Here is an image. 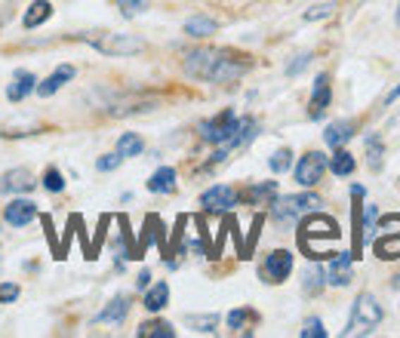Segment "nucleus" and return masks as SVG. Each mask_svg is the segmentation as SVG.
<instances>
[{
  "label": "nucleus",
  "instance_id": "1",
  "mask_svg": "<svg viewBox=\"0 0 400 338\" xmlns=\"http://www.w3.org/2000/svg\"><path fill=\"white\" fill-rule=\"evenodd\" d=\"M253 68V58L225 46H198L182 58V71L203 83H234Z\"/></svg>",
  "mask_w": 400,
  "mask_h": 338
},
{
  "label": "nucleus",
  "instance_id": "2",
  "mask_svg": "<svg viewBox=\"0 0 400 338\" xmlns=\"http://www.w3.org/2000/svg\"><path fill=\"white\" fill-rule=\"evenodd\" d=\"M339 237H342V227H339L336 218H329V215H323V213H308L302 218V225H299V246L305 249V256H308L314 261V256H317V240L320 243H336Z\"/></svg>",
  "mask_w": 400,
  "mask_h": 338
},
{
  "label": "nucleus",
  "instance_id": "3",
  "mask_svg": "<svg viewBox=\"0 0 400 338\" xmlns=\"http://www.w3.org/2000/svg\"><path fill=\"white\" fill-rule=\"evenodd\" d=\"M317 206H320L317 194H286V197L271 200V218H274L280 227H289V225L302 222V218L314 213Z\"/></svg>",
  "mask_w": 400,
  "mask_h": 338
},
{
  "label": "nucleus",
  "instance_id": "4",
  "mask_svg": "<svg viewBox=\"0 0 400 338\" xmlns=\"http://www.w3.org/2000/svg\"><path fill=\"white\" fill-rule=\"evenodd\" d=\"M382 320H385V308L372 292H360L351 308V320L345 326V335H370Z\"/></svg>",
  "mask_w": 400,
  "mask_h": 338
},
{
  "label": "nucleus",
  "instance_id": "5",
  "mask_svg": "<svg viewBox=\"0 0 400 338\" xmlns=\"http://www.w3.org/2000/svg\"><path fill=\"white\" fill-rule=\"evenodd\" d=\"M87 44H92L102 56H135L145 49V40L135 34H80Z\"/></svg>",
  "mask_w": 400,
  "mask_h": 338
},
{
  "label": "nucleus",
  "instance_id": "6",
  "mask_svg": "<svg viewBox=\"0 0 400 338\" xmlns=\"http://www.w3.org/2000/svg\"><path fill=\"white\" fill-rule=\"evenodd\" d=\"M237 120H241V117H237L231 108H228V111H222L219 117H212V120H203L200 123V139L210 142V145H216V148L225 145V142L234 135V130H237Z\"/></svg>",
  "mask_w": 400,
  "mask_h": 338
},
{
  "label": "nucleus",
  "instance_id": "7",
  "mask_svg": "<svg viewBox=\"0 0 400 338\" xmlns=\"http://www.w3.org/2000/svg\"><path fill=\"white\" fill-rule=\"evenodd\" d=\"M329 169V157L323 154V151H308L305 157H299V163H296V182L302 184V188H314L323 173Z\"/></svg>",
  "mask_w": 400,
  "mask_h": 338
},
{
  "label": "nucleus",
  "instance_id": "8",
  "mask_svg": "<svg viewBox=\"0 0 400 338\" xmlns=\"http://www.w3.org/2000/svg\"><path fill=\"white\" fill-rule=\"evenodd\" d=\"M237 200H241V194L231 184H212V188L200 194V206L207 213H228L231 206H237Z\"/></svg>",
  "mask_w": 400,
  "mask_h": 338
},
{
  "label": "nucleus",
  "instance_id": "9",
  "mask_svg": "<svg viewBox=\"0 0 400 338\" xmlns=\"http://www.w3.org/2000/svg\"><path fill=\"white\" fill-rule=\"evenodd\" d=\"M382 227H385V237H382V240H376V256H379L382 261L400 258V215L382 218Z\"/></svg>",
  "mask_w": 400,
  "mask_h": 338
},
{
  "label": "nucleus",
  "instance_id": "10",
  "mask_svg": "<svg viewBox=\"0 0 400 338\" xmlns=\"http://www.w3.org/2000/svg\"><path fill=\"white\" fill-rule=\"evenodd\" d=\"M289 274H293V252L289 249H274L265 258V265H262L265 283H284Z\"/></svg>",
  "mask_w": 400,
  "mask_h": 338
},
{
  "label": "nucleus",
  "instance_id": "11",
  "mask_svg": "<svg viewBox=\"0 0 400 338\" xmlns=\"http://www.w3.org/2000/svg\"><path fill=\"white\" fill-rule=\"evenodd\" d=\"M329 101H333V87H329V74H317L314 77V89H311V101H308V117L320 120L327 114Z\"/></svg>",
  "mask_w": 400,
  "mask_h": 338
},
{
  "label": "nucleus",
  "instance_id": "12",
  "mask_svg": "<svg viewBox=\"0 0 400 338\" xmlns=\"http://www.w3.org/2000/svg\"><path fill=\"white\" fill-rule=\"evenodd\" d=\"M4 218H6V225H13V227H25V225H31L34 218H37V203L28 200V197L10 200V206L4 209Z\"/></svg>",
  "mask_w": 400,
  "mask_h": 338
},
{
  "label": "nucleus",
  "instance_id": "13",
  "mask_svg": "<svg viewBox=\"0 0 400 338\" xmlns=\"http://www.w3.org/2000/svg\"><path fill=\"white\" fill-rule=\"evenodd\" d=\"M351 261H354L351 252H336V256L329 258V268H327V283L329 286H351V280H354Z\"/></svg>",
  "mask_w": 400,
  "mask_h": 338
},
{
  "label": "nucleus",
  "instance_id": "14",
  "mask_svg": "<svg viewBox=\"0 0 400 338\" xmlns=\"http://www.w3.org/2000/svg\"><path fill=\"white\" fill-rule=\"evenodd\" d=\"M74 74H78V71H74V65H59L47 80L37 83V96H44V99H47V96H56V92L62 89L68 80H74Z\"/></svg>",
  "mask_w": 400,
  "mask_h": 338
},
{
  "label": "nucleus",
  "instance_id": "15",
  "mask_svg": "<svg viewBox=\"0 0 400 338\" xmlns=\"http://www.w3.org/2000/svg\"><path fill=\"white\" fill-rule=\"evenodd\" d=\"M34 188V175L28 169H10V173L0 179V191H10V194H28Z\"/></svg>",
  "mask_w": 400,
  "mask_h": 338
},
{
  "label": "nucleus",
  "instance_id": "16",
  "mask_svg": "<svg viewBox=\"0 0 400 338\" xmlns=\"http://www.w3.org/2000/svg\"><path fill=\"white\" fill-rule=\"evenodd\" d=\"M37 83H40V80L34 77L31 71H16L10 89H6V99H10V101H22L25 96H31V92L37 89Z\"/></svg>",
  "mask_w": 400,
  "mask_h": 338
},
{
  "label": "nucleus",
  "instance_id": "17",
  "mask_svg": "<svg viewBox=\"0 0 400 338\" xmlns=\"http://www.w3.org/2000/svg\"><path fill=\"white\" fill-rule=\"evenodd\" d=\"M277 197V182H259V184H250L246 191H241V200L253 203V206H271V200Z\"/></svg>",
  "mask_w": 400,
  "mask_h": 338
},
{
  "label": "nucleus",
  "instance_id": "18",
  "mask_svg": "<svg viewBox=\"0 0 400 338\" xmlns=\"http://www.w3.org/2000/svg\"><path fill=\"white\" fill-rule=\"evenodd\" d=\"M323 139H327V145L329 148H345L348 142L354 139V123L351 120H336V123H329L327 126V132H323Z\"/></svg>",
  "mask_w": 400,
  "mask_h": 338
},
{
  "label": "nucleus",
  "instance_id": "19",
  "mask_svg": "<svg viewBox=\"0 0 400 338\" xmlns=\"http://www.w3.org/2000/svg\"><path fill=\"white\" fill-rule=\"evenodd\" d=\"M126 314H130V299H126V295H117V299H111L108 301V308L102 311V314L96 317L99 323H123L126 320Z\"/></svg>",
  "mask_w": 400,
  "mask_h": 338
},
{
  "label": "nucleus",
  "instance_id": "20",
  "mask_svg": "<svg viewBox=\"0 0 400 338\" xmlns=\"http://www.w3.org/2000/svg\"><path fill=\"white\" fill-rule=\"evenodd\" d=\"M151 194H173L176 191V169L173 166H160L154 175L148 179Z\"/></svg>",
  "mask_w": 400,
  "mask_h": 338
},
{
  "label": "nucleus",
  "instance_id": "21",
  "mask_svg": "<svg viewBox=\"0 0 400 338\" xmlns=\"http://www.w3.org/2000/svg\"><path fill=\"white\" fill-rule=\"evenodd\" d=\"M145 311H151V314H157V311H164L169 304V286L160 280L154 286H148V292H145Z\"/></svg>",
  "mask_w": 400,
  "mask_h": 338
},
{
  "label": "nucleus",
  "instance_id": "22",
  "mask_svg": "<svg viewBox=\"0 0 400 338\" xmlns=\"http://www.w3.org/2000/svg\"><path fill=\"white\" fill-rule=\"evenodd\" d=\"M49 19H53V6H49L47 0H37V4H31L28 13L22 15V25L31 31V28H40V25L49 22Z\"/></svg>",
  "mask_w": 400,
  "mask_h": 338
},
{
  "label": "nucleus",
  "instance_id": "23",
  "mask_svg": "<svg viewBox=\"0 0 400 338\" xmlns=\"http://www.w3.org/2000/svg\"><path fill=\"white\" fill-rule=\"evenodd\" d=\"M363 148H367V166L372 169V173H379L382 169V157H385V145H382V135L379 132H370L367 139H363Z\"/></svg>",
  "mask_w": 400,
  "mask_h": 338
},
{
  "label": "nucleus",
  "instance_id": "24",
  "mask_svg": "<svg viewBox=\"0 0 400 338\" xmlns=\"http://www.w3.org/2000/svg\"><path fill=\"white\" fill-rule=\"evenodd\" d=\"M354 169H357L354 154H348L345 148H336V154L329 157V173L333 175H351Z\"/></svg>",
  "mask_w": 400,
  "mask_h": 338
},
{
  "label": "nucleus",
  "instance_id": "25",
  "mask_svg": "<svg viewBox=\"0 0 400 338\" xmlns=\"http://www.w3.org/2000/svg\"><path fill=\"white\" fill-rule=\"evenodd\" d=\"M139 338H176V329L166 323V320H148V323L139 326Z\"/></svg>",
  "mask_w": 400,
  "mask_h": 338
},
{
  "label": "nucleus",
  "instance_id": "26",
  "mask_svg": "<svg viewBox=\"0 0 400 338\" xmlns=\"http://www.w3.org/2000/svg\"><path fill=\"white\" fill-rule=\"evenodd\" d=\"M145 151V142L139 132H123L121 139H117V154L121 157H139Z\"/></svg>",
  "mask_w": 400,
  "mask_h": 338
},
{
  "label": "nucleus",
  "instance_id": "27",
  "mask_svg": "<svg viewBox=\"0 0 400 338\" xmlns=\"http://www.w3.org/2000/svg\"><path fill=\"white\" fill-rule=\"evenodd\" d=\"M185 34L188 37H210V34H216V22L207 19V15H191L185 22Z\"/></svg>",
  "mask_w": 400,
  "mask_h": 338
},
{
  "label": "nucleus",
  "instance_id": "28",
  "mask_svg": "<svg viewBox=\"0 0 400 338\" xmlns=\"http://www.w3.org/2000/svg\"><path fill=\"white\" fill-rule=\"evenodd\" d=\"M185 323H188L194 332H203V335H212L219 326V314H188L185 317Z\"/></svg>",
  "mask_w": 400,
  "mask_h": 338
},
{
  "label": "nucleus",
  "instance_id": "29",
  "mask_svg": "<svg viewBox=\"0 0 400 338\" xmlns=\"http://www.w3.org/2000/svg\"><path fill=\"white\" fill-rule=\"evenodd\" d=\"M323 286H327V270H323L320 265L308 268V274H305V292H308V295H317Z\"/></svg>",
  "mask_w": 400,
  "mask_h": 338
},
{
  "label": "nucleus",
  "instance_id": "30",
  "mask_svg": "<svg viewBox=\"0 0 400 338\" xmlns=\"http://www.w3.org/2000/svg\"><path fill=\"white\" fill-rule=\"evenodd\" d=\"M268 166H271V173H286V169L293 166V151H289V148L274 151L271 160H268Z\"/></svg>",
  "mask_w": 400,
  "mask_h": 338
},
{
  "label": "nucleus",
  "instance_id": "31",
  "mask_svg": "<svg viewBox=\"0 0 400 338\" xmlns=\"http://www.w3.org/2000/svg\"><path fill=\"white\" fill-rule=\"evenodd\" d=\"M44 188H47L49 194H62V191H65V175L59 173L56 166H49L47 173H44Z\"/></svg>",
  "mask_w": 400,
  "mask_h": 338
},
{
  "label": "nucleus",
  "instance_id": "32",
  "mask_svg": "<svg viewBox=\"0 0 400 338\" xmlns=\"http://www.w3.org/2000/svg\"><path fill=\"white\" fill-rule=\"evenodd\" d=\"M117 10H121L123 19H133V15L148 10V0H117Z\"/></svg>",
  "mask_w": 400,
  "mask_h": 338
},
{
  "label": "nucleus",
  "instance_id": "33",
  "mask_svg": "<svg viewBox=\"0 0 400 338\" xmlns=\"http://www.w3.org/2000/svg\"><path fill=\"white\" fill-rule=\"evenodd\" d=\"M246 320H256V311H250V308H234L231 314H228V329H243Z\"/></svg>",
  "mask_w": 400,
  "mask_h": 338
},
{
  "label": "nucleus",
  "instance_id": "34",
  "mask_svg": "<svg viewBox=\"0 0 400 338\" xmlns=\"http://www.w3.org/2000/svg\"><path fill=\"white\" fill-rule=\"evenodd\" d=\"M302 338H327V329H323V323L317 317H308L302 326Z\"/></svg>",
  "mask_w": 400,
  "mask_h": 338
},
{
  "label": "nucleus",
  "instance_id": "35",
  "mask_svg": "<svg viewBox=\"0 0 400 338\" xmlns=\"http://www.w3.org/2000/svg\"><path fill=\"white\" fill-rule=\"evenodd\" d=\"M121 163H123V157L114 151V154H102V157L96 160V169H99V173H114V169L121 166Z\"/></svg>",
  "mask_w": 400,
  "mask_h": 338
},
{
  "label": "nucleus",
  "instance_id": "36",
  "mask_svg": "<svg viewBox=\"0 0 400 338\" xmlns=\"http://www.w3.org/2000/svg\"><path fill=\"white\" fill-rule=\"evenodd\" d=\"M336 13L333 4H320V6H311L308 13H305V22H320V19H329V15Z\"/></svg>",
  "mask_w": 400,
  "mask_h": 338
},
{
  "label": "nucleus",
  "instance_id": "37",
  "mask_svg": "<svg viewBox=\"0 0 400 338\" xmlns=\"http://www.w3.org/2000/svg\"><path fill=\"white\" fill-rule=\"evenodd\" d=\"M311 53H302V56H296V62H289L286 65V74H289V77H296V74H302L305 71V68H308L311 65Z\"/></svg>",
  "mask_w": 400,
  "mask_h": 338
},
{
  "label": "nucleus",
  "instance_id": "38",
  "mask_svg": "<svg viewBox=\"0 0 400 338\" xmlns=\"http://www.w3.org/2000/svg\"><path fill=\"white\" fill-rule=\"evenodd\" d=\"M19 299V286L16 283H0V304H10Z\"/></svg>",
  "mask_w": 400,
  "mask_h": 338
},
{
  "label": "nucleus",
  "instance_id": "39",
  "mask_svg": "<svg viewBox=\"0 0 400 338\" xmlns=\"http://www.w3.org/2000/svg\"><path fill=\"white\" fill-rule=\"evenodd\" d=\"M135 286H139V289H148L151 286V270H142V274L135 277Z\"/></svg>",
  "mask_w": 400,
  "mask_h": 338
},
{
  "label": "nucleus",
  "instance_id": "40",
  "mask_svg": "<svg viewBox=\"0 0 400 338\" xmlns=\"http://www.w3.org/2000/svg\"><path fill=\"white\" fill-rule=\"evenodd\" d=\"M351 197H354V200L367 197V188H363V184H351Z\"/></svg>",
  "mask_w": 400,
  "mask_h": 338
},
{
  "label": "nucleus",
  "instance_id": "41",
  "mask_svg": "<svg viewBox=\"0 0 400 338\" xmlns=\"http://www.w3.org/2000/svg\"><path fill=\"white\" fill-rule=\"evenodd\" d=\"M397 99H400V83H397V87H394V89H391L388 96H385V105H391V101H397Z\"/></svg>",
  "mask_w": 400,
  "mask_h": 338
},
{
  "label": "nucleus",
  "instance_id": "42",
  "mask_svg": "<svg viewBox=\"0 0 400 338\" xmlns=\"http://www.w3.org/2000/svg\"><path fill=\"white\" fill-rule=\"evenodd\" d=\"M394 289H400V274L394 277Z\"/></svg>",
  "mask_w": 400,
  "mask_h": 338
},
{
  "label": "nucleus",
  "instance_id": "43",
  "mask_svg": "<svg viewBox=\"0 0 400 338\" xmlns=\"http://www.w3.org/2000/svg\"><path fill=\"white\" fill-rule=\"evenodd\" d=\"M397 22H400V10H397Z\"/></svg>",
  "mask_w": 400,
  "mask_h": 338
}]
</instances>
